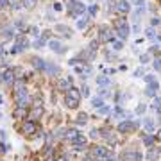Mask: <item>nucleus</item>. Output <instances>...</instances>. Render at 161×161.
<instances>
[{"label":"nucleus","mask_w":161,"mask_h":161,"mask_svg":"<svg viewBox=\"0 0 161 161\" xmlns=\"http://www.w3.org/2000/svg\"><path fill=\"white\" fill-rule=\"evenodd\" d=\"M113 27H115L116 30H122V29H125V27H129V25H127V20H125V18H116V20H113Z\"/></svg>","instance_id":"obj_10"},{"label":"nucleus","mask_w":161,"mask_h":161,"mask_svg":"<svg viewBox=\"0 0 161 161\" xmlns=\"http://www.w3.org/2000/svg\"><path fill=\"white\" fill-rule=\"evenodd\" d=\"M84 161H91V158H86V159H84Z\"/></svg>","instance_id":"obj_50"},{"label":"nucleus","mask_w":161,"mask_h":161,"mask_svg":"<svg viewBox=\"0 0 161 161\" xmlns=\"http://www.w3.org/2000/svg\"><path fill=\"white\" fill-rule=\"evenodd\" d=\"M7 6V0H0V7H6Z\"/></svg>","instance_id":"obj_45"},{"label":"nucleus","mask_w":161,"mask_h":161,"mask_svg":"<svg viewBox=\"0 0 161 161\" xmlns=\"http://www.w3.org/2000/svg\"><path fill=\"white\" fill-rule=\"evenodd\" d=\"M154 66H156V70H161V59H156V63H154Z\"/></svg>","instance_id":"obj_41"},{"label":"nucleus","mask_w":161,"mask_h":161,"mask_svg":"<svg viewBox=\"0 0 161 161\" xmlns=\"http://www.w3.org/2000/svg\"><path fill=\"white\" fill-rule=\"evenodd\" d=\"M0 52H2V47H0Z\"/></svg>","instance_id":"obj_51"},{"label":"nucleus","mask_w":161,"mask_h":161,"mask_svg":"<svg viewBox=\"0 0 161 161\" xmlns=\"http://www.w3.org/2000/svg\"><path fill=\"white\" fill-rule=\"evenodd\" d=\"M64 100H66V106L72 107V109H73V107H77L79 102H81V93H79V90H77V88H70V90L66 91Z\"/></svg>","instance_id":"obj_1"},{"label":"nucleus","mask_w":161,"mask_h":161,"mask_svg":"<svg viewBox=\"0 0 161 161\" xmlns=\"http://www.w3.org/2000/svg\"><path fill=\"white\" fill-rule=\"evenodd\" d=\"M43 115V106H41V100H34V107L30 111V118H39Z\"/></svg>","instance_id":"obj_8"},{"label":"nucleus","mask_w":161,"mask_h":161,"mask_svg":"<svg viewBox=\"0 0 161 161\" xmlns=\"http://www.w3.org/2000/svg\"><path fill=\"white\" fill-rule=\"evenodd\" d=\"M143 125H145L147 131H152V129H154V122H152V118H145V120H143Z\"/></svg>","instance_id":"obj_22"},{"label":"nucleus","mask_w":161,"mask_h":161,"mask_svg":"<svg viewBox=\"0 0 161 161\" xmlns=\"http://www.w3.org/2000/svg\"><path fill=\"white\" fill-rule=\"evenodd\" d=\"M2 81L6 84H13L15 82V70H6L4 75H2Z\"/></svg>","instance_id":"obj_9"},{"label":"nucleus","mask_w":161,"mask_h":161,"mask_svg":"<svg viewBox=\"0 0 161 161\" xmlns=\"http://www.w3.org/2000/svg\"><path fill=\"white\" fill-rule=\"evenodd\" d=\"M150 57H152V54H150V52H147V54H143V56L140 57V61H142V64H147V63L150 61Z\"/></svg>","instance_id":"obj_27"},{"label":"nucleus","mask_w":161,"mask_h":161,"mask_svg":"<svg viewBox=\"0 0 161 161\" xmlns=\"http://www.w3.org/2000/svg\"><path fill=\"white\" fill-rule=\"evenodd\" d=\"M158 140H161V131H159V133H158Z\"/></svg>","instance_id":"obj_49"},{"label":"nucleus","mask_w":161,"mask_h":161,"mask_svg":"<svg viewBox=\"0 0 161 161\" xmlns=\"http://www.w3.org/2000/svg\"><path fill=\"white\" fill-rule=\"evenodd\" d=\"M104 161H116V159H115V158H106Z\"/></svg>","instance_id":"obj_48"},{"label":"nucleus","mask_w":161,"mask_h":161,"mask_svg":"<svg viewBox=\"0 0 161 161\" xmlns=\"http://www.w3.org/2000/svg\"><path fill=\"white\" fill-rule=\"evenodd\" d=\"M107 111H109V107H107V106H102L100 109H99V113H100V115H106Z\"/></svg>","instance_id":"obj_38"},{"label":"nucleus","mask_w":161,"mask_h":161,"mask_svg":"<svg viewBox=\"0 0 161 161\" xmlns=\"http://www.w3.org/2000/svg\"><path fill=\"white\" fill-rule=\"evenodd\" d=\"M145 81H147L149 84H150V82H156V79L152 77V75H145Z\"/></svg>","instance_id":"obj_39"},{"label":"nucleus","mask_w":161,"mask_h":161,"mask_svg":"<svg viewBox=\"0 0 161 161\" xmlns=\"http://www.w3.org/2000/svg\"><path fill=\"white\" fill-rule=\"evenodd\" d=\"M158 90H159V84H158V81H156V82H150V84H149V88H147V91H145V93H147V95H150V97H154Z\"/></svg>","instance_id":"obj_17"},{"label":"nucleus","mask_w":161,"mask_h":161,"mask_svg":"<svg viewBox=\"0 0 161 161\" xmlns=\"http://www.w3.org/2000/svg\"><path fill=\"white\" fill-rule=\"evenodd\" d=\"M143 143H145V145H152V143H154V136H145V138H143Z\"/></svg>","instance_id":"obj_33"},{"label":"nucleus","mask_w":161,"mask_h":161,"mask_svg":"<svg viewBox=\"0 0 161 161\" xmlns=\"http://www.w3.org/2000/svg\"><path fill=\"white\" fill-rule=\"evenodd\" d=\"M86 23H88V18H86V16H84L82 20H79V21H77V27H79V29H82V27H84Z\"/></svg>","instance_id":"obj_36"},{"label":"nucleus","mask_w":161,"mask_h":161,"mask_svg":"<svg viewBox=\"0 0 161 161\" xmlns=\"http://www.w3.org/2000/svg\"><path fill=\"white\" fill-rule=\"evenodd\" d=\"M66 7H68V11H70L72 16H79V15H82L84 11H86V6H84L82 2H75V0H68Z\"/></svg>","instance_id":"obj_2"},{"label":"nucleus","mask_w":161,"mask_h":161,"mask_svg":"<svg viewBox=\"0 0 161 161\" xmlns=\"http://www.w3.org/2000/svg\"><path fill=\"white\" fill-rule=\"evenodd\" d=\"M15 99H16V104H18L20 107H25V106H27V100H29L27 91H25L23 88L16 90V93H15Z\"/></svg>","instance_id":"obj_4"},{"label":"nucleus","mask_w":161,"mask_h":161,"mask_svg":"<svg viewBox=\"0 0 161 161\" xmlns=\"http://www.w3.org/2000/svg\"><path fill=\"white\" fill-rule=\"evenodd\" d=\"M136 129H138V124L136 122H122L120 125H118V131H120V133H134L136 131Z\"/></svg>","instance_id":"obj_6"},{"label":"nucleus","mask_w":161,"mask_h":161,"mask_svg":"<svg viewBox=\"0 0 161 161\" xmlns=\"http://www.w3.org/2000/svg\"><path fill=\"white\" fill-rule=\"evenodd\" d=\"M27 47H29L27 38H25V36H18V38H16V50H23V48H27Z\"/></svg>","instance_id":"obj_11"},{"label":"nucleus","mask_w":161,"mask_h":161,"mask_svg":"<svg viewBox=\"0 0 161 161\" xmlns=\"http://www.w3.org/2000/svg\"><path fill=\"white\" fill-rule=\"evenodd\" d=\"M122 159L124 161H142V154L136 152V150H125L122 154Z\"/></svg>","instance_id":"obj_7"},{"label":"nucleus","mask_w":161,"mask_h":161,"mask_svg":"<svg viewBox=\"0 0 161 161\" xmlns=\"http://www.w3.org/2000/svg\"><path fill=\"white\" fill-rule=\"evenodd\" d=\"M145 109H147V106H145V104H140V106L136 107V113H143Z\"/></svg>","instance_id":"obj_37"},{"label":"nucleus","mask_w":161,"mask_h":161,"mask_svg":"<svg viewBox=\"0 0 161 161\" xmlns=\"http://www.w3.org/2000/svg\"><path fill=\"white\" fill-rule=\"evenodd\" d=\"M113 48H115V50H122V48H124V43H122V41H115V43H113Z\"/></svg>","instance_id":"obj_35"},{"label":"nucleus","mask_w":161,"mask_h":161,"mask_svg":"<svg viewBox=\"0 0 161 161\" xmlns=\"http://www.w3.org/2000/svg\"><path fill=\"white\" fill-rule=\"evenodd\" d=\"M97 84H100V86H107V84H109V79L104 77V75H99V77H97Z\"/></svg>","instance_id":"obj_24"},{"label":"nucleus","mask_w":161,"mask_h":161,"mask_svg":"<svg viewBox=\"0 0 161 161\" xmlns=\"http://www.w3.org/2000/svg\"><path fill=\"white\" fill-rule=\"evenodd\" d=\"M23 6L29 7V9H32V7L36 6V0H23Z\"/></svg>","instance_id":"obj_32"},{"label":"nucleus","mask_w":161,"mask_h":161,"mask_svg":"<svg viewBox=\"0 0 161 161\" xmlns=\"http://www.w3.org/2000/svg\"><path fill=\"white\" fill-rule=\"evenodd\" d=\"M48 45H50V48H52L54 52H57V54H63V52H64V47L61 45L59 41H56V39H52V41L48 43Z\"/></svg>","instance_id":"obj_14"},{"label":"nucleus","mask_w":161,"mask_h":161,"mask_svg":"<svg viewBox=\"0 0 161 161\" xmlns=\"http://www.w3.org/2000/svg\"><path fill=\"white\" fill-rule=\"evenodd\" d=\"M97 136H99V131H95V129H93V131H91V138H97Z\"/></svg>","instance_id":"obj_44"},{"label":"nucleus","mask_w":161,"mask_h":161,"mask_svg":"<svg viewBox=\"0 0 161 161\" xmlns=\"http://www.w3.org/2000/svg\"><path fill=\"white\" fill-rule=\"evenodd\" d=\"M34 47H36V48L45 47V39H43V38H41V39H36V41H34Z\"/></svg>","instance_id":"obj_34"},{"label":"nucleus","mask_w":161,"mask_h":161,"mask_svg":"<svg viewBox=\"0 0 161 161\" xmlns=\"http://www.w3.org/2000/svg\"><path fill=\"white\" fill-rule=\"evenodd\" d=\"M99 30H100V32H99V39H100L102 43L111 41V39H113V30H111L109 27H107V25H102Z\"/></svg>","instance_id":"obj_5"},{"label":"nucleus","mask_w":161,"mask_h":161,"mask_svg":"<svg viewBox=\"0 0 161 161\" xmlns=\"http://www.w3.org/2000/svg\"><path fill=\"white\" fill-rule=\"evenodd\" d=\"M56 32H59L61 36H70L72 32H70V27H66V25H63V23H59V25H56Z\"/></svg>","instance_id":"obj_15"},{"label":"nucleus","mask_w":161,"mask_h":161,"mask_svg":"<svg viewBox=\"0 0 161 161\" xmlns=\"http://www.w3.org/2000/svg\"><path fill=\"white\" fill-rule=\"evenodd\" d=\"M86 120H88V115H86V113H81L77 116V124H86Z\"/></svg>","instance_id":"obj_30"},{"label":"nucleus","mask_w":161,"mask_h":161,"mask_svg":"<svg viewBox=\"0 0 161 161\" xmlns=\"http://www.w3.org/2000/svg\"><path fill=\"white\" fill-rule=\"evenodd\" d=\"M134 75H136V77H140V75H143V72H142V70H136V72H134Z\"/></svg>","instance_id":"obj_46"},{"label":"nucleus","mask_w":161,"mask_h":161,"mask_svg":"<svg viewBox=\"0 0 161 161\" xmlns=\"http://www.w3.org/2000/svg\"><path fill=\"white\" fill-rule=\"evenodd\" d=\"M64 136H66V138H70V140H75V138L79 136V133L75 131V129H68V131H66V134H64Z\"/></svg>","instance_id":"obj_25"},{"label":"nucleus","mask_w":161,"mask_h":161,"mask_svg":"<svg viewBox=\"0 0 161 161\" xmlns=\"http://www.w3.org/2000/svg\"><path fill=\"white\" fill-rule=\"evenodd\" d=\"M13 116H15V118H25V116H27V109H25V107H20V106H18L16 109L13 111Z\"/></svg>","instance_id":"obj_18"},{"label":"nucleus","mask_w":161,"mask_h":161,"mask_svg":"<svg viewBox=\"0 0 161 161\" xmlns=\"http://www.w3.org/2000/svg\"><path fill=\"white\" fill-rule=\"evenodd\" d=\"M32 64H34V68H38V70H45L47 68V63L43 61V59H39V57L32 59Z\"/></svg>","instance_id":"obj_19"},{"label":"nucleus","mask_w":161,"mask_h":161,"mask_svg":"<svg viewBox=\"0 0 161 161\" xmlns=\"http://www.w3.org/2000/svg\"><path fill=\"white\" fill-rule=\"evenodd\" d=\"M113 115H115V116H118V118H122V116H124V113H122L120 109H115V111H113Z\"/></svg>","instance_id":"obj_40"},{"label":"nucleus","mask_w":161,"mask_h":161,"mask_svg":"<svg viewBox=\"0 0 161 161\" xmlns=\"http://www.w3.org/2000/svg\"><path fill=\"white\" fill-rule=\"evenodd\" d=\"M82 95H84V97H88V95H90V90L86 88V86H84V88H82Z\"/></svg>","instance_id":"obj_42"},{"label":"nucleus","mask_w":161,"mask_h":161,"mask_svg":"<svg viewBox=\"0 0 161 161\" xmlns=\"http://www.w3.org/2000/svg\"><path fill=\"white\" fill-rule=\"evenodd\" d=\"M47 70L50 73H59V66H56V64H52V63H47Z\"/></svg>","instance_id":"obj_26"},{"label":"nucleus","mask_w":161,"mask_h":161,"mask_svg":"<svg viewBox=\"0 0 161 161\" xmlns=\"http://www.w3.org/2000/svg\"><path fill=\"white\" fill-rule=\"evenodd\" d=\"M113 9H115V13H118V15H127L129 9H131V4H129L127 0H116Z\"/></svg>","instance_id":"obj_3"},{"label":"nucleus","mask_w":161,"mask_h":161,"mask_svg":"<svg viewBox=\"0 0 161 161\" xmlns=\"http://www.w3.org/2000/svg\"><path fill=\"white\" fill-rule=\"evenodd\" d=\"M36 131H38L36 122H25V125H23V133H27V134H34Z\"/></svg>","instance_id":"obj_12"},{"label":"nucleus","mask_w":161,"mask_h":161,"mask_svg":"<svg viewBox=\"0 0 161 161\" xmlns=\"http://www.w3.org/2000/svg\"><path fill=\"white\" fill-rule=\"evenodd\" d=\"M72 142H73V145H75V147H77V149H81V147H84V145H86V138L79 134V136H77V138H75V140H72Z\"/></svg>","instance_id":"obj_20"},{"label":"nucleus","mask_w":161,"mask_h":161,"mask_svg":"<svg viewBox=\"0 0 161 161\" xmlns=\"http://www.w3.org/2000/svg\"><path fill=\"white\" fill-rule=\"evenodd\" d=\"M93 156H97V158H107V150L104 149V147H93Z\"/></svg>","instance_id":"obj_16"},{"label":"nucleus","mask_w":161,"mask_h":161,"mask_svg":"<svg viewBox=\"0 0 161 161\" xmlns=\"http://www.w3.org/2000/svg\"><path fill=\"white\" fill-rule=\"evenodd\" d=\"M97 11H99L97 4H91V6L88 7V13H90V16H95V15H97Z\"/></svg>","instance_id":"obj_29"},{"label":"nucleus","mask_w":161,"mask_h":161,"mask_svg":"<svg viewBox=\"0 0 161 161\" xmlns=\"http://www.w3.org/2000/svg\"><path fill=\"white\" fill-rule=\"evenodd\" d=\"M91 106L93 107H102L104 106V100L100 99V97H95V99H91Z\"/></svg>","instance_id":"obj_21"},{"label":"nucleus","mask_w":161,"mask_h":161,"mask_svg":"<svg viewBox=\"0 0 161 161\" xmlns=\"http://www.w3.org/2000/svg\"><path fill=\"white\" fill-rule=\"evenodd\" d=\"M57 161H68V159L64 158V156H61V158H57Z\"/></svg>","instance_id":"obj_47"},{"label":"nucleus","mask_w":161,"mask_h":161,"mask_svg":"<svg viewBox=\"0 0 161 161\" xmlns=\"http://www.w3.org/2000/svg\"><path fill=\"white\" fill-rule=\"evenodd\" d=\"M158 156H159V149H152V150H150V152H149V159L150 161H154V159H158Z\"/></svg>","instance_id":"obj_23"},{"label":"nucleus","mask_w":161,"mask_h":161,"mask_svg":"<svg viewBox=\"0 0 161 161\" xmlns=\"http://www.w3.org/2000/svg\"><path fill=\"white\" fill-rule=\"evenodd\" d=\"M152 107H154V109H158V111H161V97H158V99L154 100Z\"/></svg>","instance_id":"obj_31"},{"label":"nucleus","mask_w":161,"mask_h":161,"mask_svg":"<svg viewBox=\"0 0 161 161\" xmlns=\"http://www.w3.org/2000/svg\"><path fill=\"white\" fill-rule=\"evenodd\" d=\"M131 2H133V4H136V6H142L145 0H131Z\"/></svg>","instance_id":"obj_43"},{"label":"nucleus","mask_w":161,"mask_h":161,"mask_svg":"<svg viewBox=\"0 0 161 161\" xmlns=\"http://www.w3.org/2000/svg\"><path fill=\"white\" fill-rule=\"evenodd\" d=\"M0 34L6 36V38L13 36V34H15V27H11V25H2V27H0Z\"/></svg>","instance_id":"obj_13"},{"label":"nucleus","mask_w":161,"mask_h":161,"mask_svg":"<svg viewBox=\"0 0 161 161\" xmlns=\"http://www.w3.org/2000/svg\"><path fill=\"white\" fill-rule=\"evenodd\" d=\"M118 32V36H120L122 39H125L127 36H129V27H125V29H122V30H116Z\"/></svg>","instance_id":"obj_28"}]
</instances>
